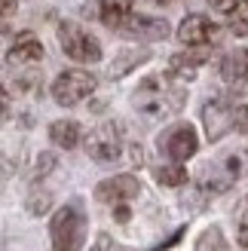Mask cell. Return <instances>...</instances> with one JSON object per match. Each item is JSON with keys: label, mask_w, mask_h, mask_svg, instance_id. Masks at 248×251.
Listing matches in <instances>:
<instances>
[{"label": "cell", "mask_w": 248, "mask_h": 251, "mask_svg": "<svg viewBox=\"0 0 248 251\" xmlns=\"http://www.w3.org/2000/svg\"><path fill=\"white\" fill-rule=\"evenodd\" d=\"M135 107H138V114L147 117V120H163L169 114H178L187 101V92H184V86H175L169 80H159V77H147L138 92H135Z\"/></svg>", "instance_id": "obj_1"}, {"label": "cell", "mask_w": 248, "mask_h": 251, "mask_svg": "<svg viewBox=\"0 0 248 251\" xmlns=\"http://www.w3.org/2000/svg\"><path fill=\"white\" fill-rule=\"evenodd\" d=\"M49 233H52L55 251H77V245L83 242V236H86V218H83V211L77 205L58 208L55 218H52Z\"/></svg>", "instance_id": "obj_2"}, {"label": "cell", "mask_w": 248, "mask_h": 251, "mask_svg": "<svg viewBox=\"0 0 248 251\" xmlns=\"http://www.w3.org/2000/svg\"><path fill=\"white\" fill-rule=\"evenodd\" d=\"M58 43L61 49H65V55H71L74 61H98L101 58V46H98V40L86 31L80 28L77 22H61L58 25Z\"/></svg>", "instance_id": "obj_3"}, {"label": "cell", "mask_w": 248, "mask_h": 251, "mask_svg": "<svg viewBox=\"0 0 248 251\" xmlns=\"http://www.w3.org/2000/svg\"><path fill=\"white\" fill-rule=\"evenodd\" d=\"M95 92V77L89 71H65L52 83V98L61 107H74Z\"/></svg>", "instance_id": "obj_4"}, {"label": "cell", "mask_w": 248, "mask_h": 251, "mask_svg": "<svg viewBox=\"0 0 248 251\" xmlns=\"http://www.w3.org/2000/svg\"><path fill=\"white\" fill-rule=\"evenodd\" d=\"M86 153L95 162H114L123 153V138H120V126L117 123H101L98 129L86 138Z\"/></svg>", "instance_id": "obj_5"}, {"label": "cell", "mask_w": 248, "mask_h": 251, "mask_svg": "<svg viewBox=\"0 0 248 251\" xmlns=\"http://www.w3.org/2000/svg\"><path fill=\"white\" fill-rule=\"evenodd\" d=\"M159 150H163L169 159L184 162L199 150V138H196L193 126H175V129L166 132V138H159Z\"/></svg>", "instance_id": "obj_6"}, {"label": "cell", "mask_w": 248, "mask_h": 251, "mask_svg": "<svg viewBox=\"0 0 248 251\" xmlns=\"http://www.w3.org/2000/svg\"><path fill=\"white\" fill-rule=\"evenodd\" d=\"M138 193H141V184L135 175H117V178H107L95 187L98 202H123V199H135Z\"/></svg>", "instance_id": "obj_7"}, {"label": "cell", "mask_w": 248, "mask_h": 251, "mask_svg": "<svg viewBox=\"0 0 248 251\" xmlns=\"http://www.w3.org/2000/svg\"><path fill=\"white\" fill-rule=\"evenodd\" d=\"M230 104L224 101V98H215V101H208L205 110H202V120H205V132H208V141H221L230 129H233V123H230Z\"/></svg>", "instance_id": "obj_8"}, {"label": "cell", "mask_w": 248, "mask_h": 251, "mask_svg": "<svg viewBox=\"0 0 248 251\" xmlns=\"http://www.w3.org/2000/svg\"><path fill=\"white\" fill-rule=\"evenodd\" d=\"M215 22L212 19H205V16H187L181 22V28H178V40L181 43H187V46H202V43H212L215 40Z\"/></svg>", "instance_id": "obj_9"}, {"label": "cell", "mask_w": 248, "mask_h": 251, "mask_svg": "<svg viewBox=\"0 0 248 251\" xmlns=\"http://www.w3.org/2000/svg\"><path fill=\"white\" fill-rule=\"evenodd\" d=\"M120 28H126V34L141 37V40H166L169 37V25L163 19H150V16H138V19L129 16Z\"/></svg>", "instance_id": "obj_10"}, {"label": "cell", "mask_w": 248, "mask_h": 251, "mask_svg": "<svg viewBox=\"0 0 248 251\" xmlns=\"http://www.w3.org/2000/svg\"><path fill=\"white\" fill-rule=\"evenodd\" d=\"M43 58V46L40 40H34V34H19L16 46L6 52L9 65H31V61H40Z\"/></svg>", "instance_id": "obj_11"}, {"label": "cell", "mask_w": 248, "mask_h": 251, "mask_svg": "<svg viewBox=\"0 0 248 251\" xmlns=\"http://www.w3.org/2000/svg\"><path fill=\"white\" fill-rule=\"evenodd\" d=\"M221 77L230 86H242L248 80V49H233V52L221 61Z\"/></svg>", "instance_id": "obj_12"}, {"label": "cell", "mask_w": 248, "mask_h": 251, "mask_svg": "<svg viewBox=\"0 0 248 251\" xmlns=\"http://www.w3.org/2000/svg\"><path fill=\"white\" fill-rule=\"evenodd\" d=\"M49 138H52V144L55 147H77L80 144V126L74 123V120H55L52 126H49Z\"/></svg>", "instance_id": "obj_13"}, {"label": "cell", "mask_w": 248, "mask_h": 251, "mask_svg": "<svg viewBox=\"0 0 248 251\" xmlns=\"http://www.w3.org/2000/svg\"><path fill=\"white\" fill-rule=\"evenodd\" d=\"M205 61V52H178L172 55V77L175 80H193L196 68Z\"/></svg>", "instance_id": "obj_14"}, {"label": "cell", "mask_w": 248, "mask_h": 251, "mask_svg": "<svg viewBox=\"0 0 248 251\" xmlns=\"http://www.w3.org/2000/svg\"><path fill=\"white\" fill-rule=\"evenodd\" d=\"M132 16V0H101V22L107 28H120Z\"/></svg>", "instance_id": "obj_15"}, {"label": "cell", "mask_w": 248, "mask_h": 251, "mask_svg": "<svg viewBox=\"0 0 248 251\" xmlns=\"http://www.w3.org/2000/svg\"><path fill=\"white\" fill-rule=\"evenodd\" d=\"M147 58H150V52H147V49H123V52L117 55V61L110 65V77H123V74H129L132 68L144 65Z\"/></svg>", "instance_id": "obj_16"}, {"label": "cell", "mask_w": 248, "mask_h": 251, "mask_svg": "<svg viewBox=\"0 0 248 251\" xmlns=\"http://www.w3.org/2000/svg\"><path fill=\"white\" fill-rule=\"evenodd\" d=\"M153 175H156V181L166 184V187H181V184H187V169L178 166V162H175V166H159Z\"/></svg>", "instance_id": "obj_17"}, {"label": "cell", "mask_w": 248, "mask_h": 251, "mask_svg": "<svg viewBox=\"0 0 248 251\" xmlns=\"http://www.w3.org/2000/svg\"><path fill=\"white\" fill-rule=\"evenodd\" d=\"M196 251H227L224 233H221L218 227H208L199 239H196Z\"/></svg>", "instance_id": "obj_18"}, {"label": "cell", "mask_w": 248, "mask_h": 251, "mask_svg": "<svg viewBox=\"0 0 248 251\" xmlns=\"http://www.w3.org/2000/svg\"><path fill=\"white\" fill-rule=\"evenodd\" d=\"M49 205H52V196L46 190H31V196H28V211L31 215H46Z\"/></svg>", "instance_id": "obj_19"}, {"label": "cell", "mask_w": 248, "mask_h": 251, "mask_svg": "<svg viewBox=\"0 0 248 251\" xmlns=\"http://www.w3.org/2000/svg\"><path fill=\"white\" fill-rule=\"evenodd\" d=\"M55 169V156L52 153H40L37 156V169H34V178H43V175H49Z\"/></svg>", "instance_id": "obj_20"}, {"label": "cell", "mask_w": 248, "mask_h": 251, "mask_svg": "<svg viewBox=\"0 0 248 251\" xmlns=\"http://www.w3.org/2000/svg\"><path fill=\"white\" fill-rule=\"evenodd\" d=\"M230 123L236 126L239 132H245V135H248V104H239L236 110H233V114H230Z\"/></svg>", "instance_id": "obj_21"}, {"label": "cell", "mask_w": 248, "mask_h": 251, "mask_svg": "<svg viewBox=\"0 0 248 251\" xmlns=\"http://www.w3.org/2000/svg\"><path fill=\"white\" fill-rule=\"evenodd\" d=\"M6 120H9V95L0 86V126H6Z\"/></svg>", "instance_id": "obj_22"}, {"label": "cell", "mask_w": 248, "mask_h": 251, "mask_svg": "<svg viewBox=\"0 0 248 251\" xmlns=\"http://www.w3.org/2000/svg\"><path fill=\"white\" fill-rule=\"evenodd\" d=\"M212 3V9H218V12H233L239 6V0H208Z\"/></svg>", "instance_id": "obj_23"}, {"label": "cell", "mask_w": 248, "mask_h": 251, "mask_svg": "<svg viewBox=\"0 0 248 251\" xmlns=\"http://www.w3.org/2000/svg\"><path fill=\"white\" fill-rule=\"evenodd\" d=\"M239 242H242V248H248V211L239 218Z\"/></svg>", "instance_id": "obj_24"}, {"label": "cell", "mask_w": 248, "mask_h": 251, "mask_svg": "<svg viewBox=\"0 0 248 251\" xmlns=\"http://www.w3.org/2000/svg\"><path fill=\"white\" fill-rule=\"evenodd\" d=\"M9 175H12V162H9L6 156H0V184H3Z\"/></svg>", "instance_id": "obj_25"}, {"label": "cell", "mask_w": 248, "mask_h": 251, "mask_svg": "<svg viewBox=\"0 0 248 251\" xmlns=\"http://www.w3.org/2000/svg\"><path fill=\"white\" fill-rule=\"evenodd\" d=\"M230 31H233V34H239V37H242V34H248V22H245V19H233Z\"/></svg>", "instance_id": "obj_26"}, {"label": "cell", "mask_w": 248, "mask_h": 251, "mask_svg": "<svg viewBox=\"0 0 248 251\" xmlns=\"http://www.w3.org/2000/svg\"><path fill=\"white\" fill-rule=\"evenodd\" d=\"M16 12V0H0V16H12Z\"/></svg>", "instance_id": "obj_27"}, {"label": "cell", "mask_w": 248, "mask_h": 251, "mask_svg": "<svg viewBox=\"0 0 248 251\" xmlns=\"http://www.w3.org/2000/svg\"><path fill=\"white\" fill-rule=\"evenodd\" d=\"M114 215H117V221H120V224H126V221L132 218V211H129L126 205H117V211H114Z\"/></svg>", "instance_id": "obj_28"}, {"label": "cell", "mask_w": 248, "mask_h": 251, "mask_svg": "<svg viewBox=\"0 0 248 251\" xmlns=\"http://www.w3.org/2000/svg\"><path fill=\"white\" fill-rule=\"evenodd\" d=\"M107 251H129V248H120V245H114V242H110V245H107Z\"/></svg>", "instance_id": "obj_29"}, {"label": "cell", "mask_w": 248, "mask_h": 251, "mask_svg": "<svg viewBox=\"0 0 248 251\" xmlns=\"http://www.w3.org/2000/svg\"><path fill=\"white\" fill-rule=\"evenodd\" d=\"M166 3H169V0H166Z\"/></svg>", "instance_id": "obj_30"}]
</instances>
